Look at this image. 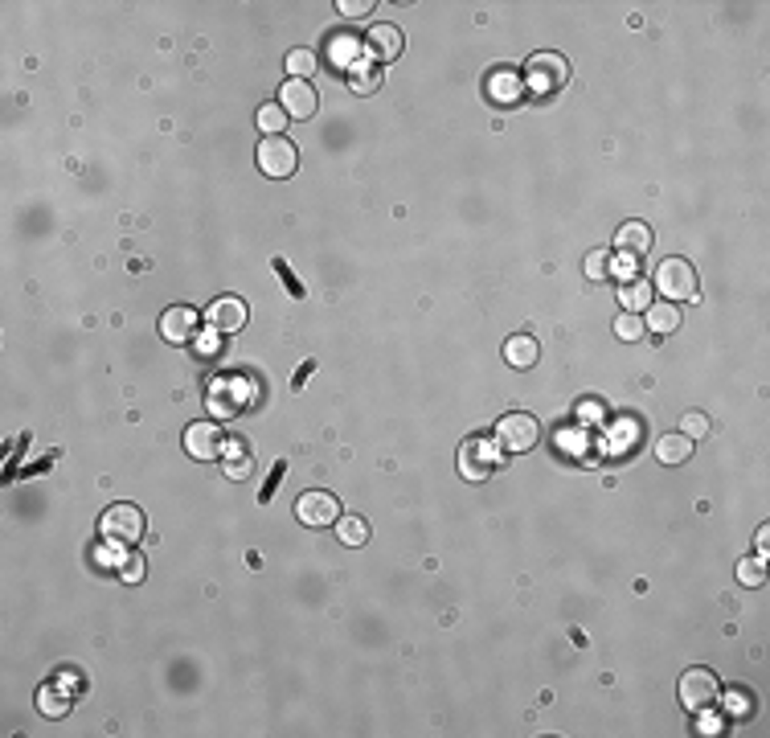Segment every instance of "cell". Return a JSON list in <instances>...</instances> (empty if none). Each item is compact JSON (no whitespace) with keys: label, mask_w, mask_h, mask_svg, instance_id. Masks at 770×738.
I'll list each match as a JSON object with an SVG mask.
<instances>
[{"label":"cell","mask_w":770,"mask_h":738,"mask_svg":"<svg viewBox=\"0 0 770 738\" xmlns=\"http://www.w3.org/2000/svg\"><path fill=\"white\" fill-rule=\"evenodd\" d=\"M258 128H262V136H283V128H287V111H283L279 103L258 107Z\"/></svg>","instance_id":"cell-25"},{"label":"cell","mask_w":770,"mask_h":738,"mask_svg":"<svg viewBox=\"0 0 770 738\" xmlns=\"http://www.w3.org/2000/svg\"><path fill=\"white\" fill-rule=\"evenodd\" d=\"M295 164H299V152H295V144L287 136H262L258 139V169L267 172V177H275V180L291 177Z\"/></svg>","instance_id":"cell-7"},{"label":"cell","mask_w":770,"mask_h":738,"mask_svg":"<svg viewBox=\"0 0 770 738\" xmlns=\"http://www.w3.org/2000/svg\"><path fill=\"white\" fill-rule=\"evenodd\" d=\"M717 730H721L717 718H701V734H717Z\"/></svg>","instance_id":"cell-33"},{"label":"cell","mask_w":770,"mask_h":738,"mask_svg":"<svg viewBox=\"0 0 770 738\" xmlns=\"http://www.w3.org/2000/svg\"><path fill=\"white\" fill-rule=\"evenodd\" d=\"M185 451H188V459H201V464L221 459V451H226V435H221L218 423H188Z\"/></svg>","instance_id":"cell-8"},{"label":"cell","mask_w":770,"mask_h":738,"mask_svg":"<svg viewBox=\"0 0 770 738\" xmlns=\"http://www.w3.org/2000/svg\"><path fill=\"white\" fill-rule=\"evenodd\" d=\"M586 275L590 279H606V275H611V251H590L586 254Z\"/></svg>","instance_id":"cell-29"},{"label":"cell","mask_w":770,"mask_h":738,"mask_svg":"<svg viewBox=\"0 0 770 738\" xmlns=\"http://www.w3.org/2000/svg\"><path fill=\"white\" fill-rule=\"evenodd\" d=\"M279 107L287 111V119H311L319 107V95L311 82H299V78H287L279 87Z\"/></svg>","instance_id":"cell-10"},{"label":"cell","mask_w":770,"mask_h":738,"mask_svg":"<svg viewBox=\"0 0 770 738\" xmlns=\"http://www.w3.org/2000/svg\"><path fill=\"white\" fill-rule=\"evenodd\" d=\"M160 336L168 344H188L197 336V312L188 303H172L160 316Z\"/></svg>","instance_id":"cell-12"},{"label":"cell","mask_w":770,"mask_h":738,"mask_svg":"<svg viewBox=\"0 0 770 738\" xmlns=\"http://www.w3.org/2000/svg\"><path fill=\"white\" fill-rule=\"evenodd\" d=\"M287 74H291V78H299V82H308L311 74L319 70V57H316V49H291V54H287Z\"/></svg>","instance_id":"cell-22"},{"label":"cell","mask_w":770,"mask_h":738,"mask_svg":"<svg viewBox=\"0 0 770 738\" xmlns=\"http://www.w3.org/2000/svg\"><path fill=\"white\" fill-rule=\"evenodd\" d=\"M537 357H541L537 336L516 333V336H508V341H504V361L512 369H532V365H537Z\"/></svg>","instance_id":"cell-15"},{"label":"cell","mask_w":770,"mask_h":738,"mask_svg":"<svg viewBox=\"0 0 770 738\" xmlns=\"http://www.w3.org/2000/svg\"><path fill=\"white\" fill-rule=\"evenodd\" d=\"M147 521L144 513H139V505H131V500H119V505H111L103 517H98V533H103L111 546H136L139 538H144Z\"/></svg>","instance_id":"cell-1"},{"label":"cell","mask_w":770,"mask_h":738,"mask_svg":"<svg viewBox=\"0 0 770 738\" xmlns=\"http://www.w3.org/2000/svg\"><path fill=\"white\" fill-rule=\"evenodd\" d=\"M221 467H226V476L229 480H246L250 476V467H254V459H250V443H226V451H221Z\"/></svg>","instance_id":"cell-18"},{"label":"cell","mask_w":770,"mask_h":738,"mask_svg":"<svg viewBox=\"0 0 770 738\" xmlns=\"http://www.w3.org/2000/svg\"><path fill=\"white\" fill-rule=\"evenodd\" d=\"M37 710H41V718H62V713H70V697L54 685H41L37 689Z\"/></svg>","instance_id":"cell-21"},{"label":"cell","mask_w":770,"mask_h":738,"mask_svg":"<svg viewBox=\"0 0 770 738\" xmlns=\"http://www.w3.org/2000/svg\"><path fill=\"white\" fill-rule=\"evenodd\" d=\"M762 579H766L762 562H754V558H742V562H737V582H745V587H762Z\"/></svg>","instance_id":"cell-28"},{"label":"cell","mask_w":770,"mask_h":738,"mask_svg":"<svg viewBox=\"0 0 770 738\" xmlns=\"http://www.w3.org/2000/svg\"><path fill=\"white\" fill-rule=\"evenodd\" d=\"M365 49L377 57V62H393V57L406 49V41H401V29L398 25H373L365 37Z\"/></svg>","instance_id":"cell-14"},{"label":"cell","mask_w":770,"mask_h":738,"mask_svg":"<svg viewBox=\"0 0 770 738\" xmlns=\"http://www.w3.org/2000/svg\"><path fill=\"white\" fill-rule=\"evenodd\" d=\"M496 447L508 451V456H524V451L537 447L541 439V423L532 415H524V410H508L504 418L496 423Z\"/></svg>","instance_id":"cell-2"},{"label":"cell","mask_w":770,"mask_h":738,"mask_svg":"<svg viewBox=\"0 0 770 738\" xmlns=\"http://www.w3.org/2000/svg\"><path fill=\"white\" fill-rule=\"evenodd\" d=\"M688 456H693V439H688V435L672 431V435H660V439H655V459H660V464L680 467Z\"/></svg>","instance_id":"cell-16"},{"label":"cell","mask_w":770,"mask_h":738,"mask_svg":"<svg viewBox=\"0 0 770 738\" xmlns=\"http://www.w3.org/2000/svg\"><path fill=\"white\" fill-rule=\"evenodd\" d=\"M619 303L627 312H639L652 303V283L647 279H619Z\"/></svg>","instance_id":"cell-20"},{"label":"cell","mask_w":770,"mask_h":738,"mask_svg":"<svg viewBox=\"0 0 770 738\" xmlns=\"http://www.w3.org/2000/svg\"><path fill=\"white\" fill-rule=\"evenodd\" d=\"M652 246V226L647 221H623L614 234V259H639Z\"/></svg>","instance_id":"cell-13"},{"label":"cell","mask_w":770,"mask_h":738,"mask_svg":"<svg viewBox=\"0 0 770 738\" xmlns=\"http://www.w3.org/2000/svg\"><path fill=\"white\" fill-rule=\"evenodd\" d=\"M336 8H340L349 21H360V16L373 13V0H336Z\"/></svg>","instance_id":"cell-31"},{"label":"cell","mask_w":770,"mask_h":738,"mask_svg":"<svg viewBox=\"0 0 770 738\" xmlns=\"http://www.w3.org/2000/svg\"><path fill=\"white\" fill-rule=\"evenodd\" d=\"M352 95H373L377 87H381V74L373 70V66H365V70H357V78H349Z\"/></svg>","instance_id":"cell-27"},{"label":"cell","mask_w":770,"mask_h":738,"mask_svg":"<svg viewBox=\"0 0 770 738\" xmlns=\"http://www.w3.org/2000/svg\"><path fill=\"white\" fill-rule=\"evenodd\" d=\"M647 328H643V316H639V312H619V316H614V336H619V341H639V336H643Z\"/></svg>","instance_id":"cell-24"},{"label":"cell","mask_w":770,"mask_h":738,"mask_svg":"<svg viewBox=\"0 0 770 738\" xmlns=\"http://www.w3.org/2000/svg\"><path fill=\"white\" fill-rule=\"evenodd\" d=\"M655 287H660L664 300L680 303V300H696V271L684 259H664L655 267Z\"/></svg>","instance_id":"cell-5"},{"label":"cell","mask_w":770,"mask_h":738,"mask_svg":"<svg viewBox=\"0 0 770 738\" xmlns=\"http://www.w3.org/2000/svg\"><path fill=\"white\" fill-rule=\"evenodd\" d=\"M295 517H299L303 525H311V529L332 525V521H340V500H336L332 492H303V497L295 500Z\"/></svg>","instance_id":"cell-9"},{"label":"cell","mask_w":770,"mask_h":738,"mask_svg":"<svg viewBox=\"0 0 770 738\" xmlns=\"http://www.w3.org/2000/svg\"><path fill=\"white\" fill-rule=\"evenodd\" d=\"M119 579L123 582H139V579H144V558H139V554L123 558V562H119Z\"/></svg>","instance_id":"cell-30"},{"label":"cell","mask_w":770,"mask_h":738,"mask_svg":"<svg viewBox=\"0 0 770 738\" xmlns=\"http://www.w3.org/2000/svg\"><path fill=\"white\" fill-rule=\"evenodd\" d=\"M643 328H652L655 336H668V333H676L680 328V308L672 300H660V303H647V320H643Z\"/></svg>","instance_id":"cell-17"},{"label":"cell","mask_w":770,"mask_h":738,"mask_svg":"<svg viewBox=\"0 0 770 738\" xmlns=\"http://www.w3.org/2000/svg\"><path fill=\"white\" fill-rule=\"evenodd\" d=\"M676 693H680V705H684V710L704 713L721 702V681L713 677V669H701V664H696V669L680 672Z\"/></svg>","instance_id":"cell-4"},{"label":"cell","mask_w":770,"mask_h":738,"mask_svg":"<svg viewBox=\"0 0 770 738\" xmlns=\"http://www.w3.org/2000/svg\"><path fill=\"white\" fill-rule=\"evenodd\" d=\"M680 435H688V439H701V435H709V415H701V410H688V415H680Z\"/></svg>","instance_id":"cell-26"},{"label":"cell","mask_w":770,"mask_h":738,"mask_svg":"<svg viewBox=\"0 0 770 738\" xmlns=\"http://www.w3.org/2000/svg\"><path fill=\"white\" fill-rule=\"evenodd\" d=\"M524 74H529V87L537 90V95H545V90H562L565 82H570V62L549 49V54H532Z\"/></svg>","instance_id":"cell-6"},{"label":"cell","mask_w":770,"mask_h":738,"mask_svg":"<svg viewBox=\"0 0 770 738\" xmlns=\"http://www.w3.org/2000/svg\"><path fill=\"white\" fill-rule=\"evenodd\" d=\"M357 54H360L357 37H332V57H336V62H344V57H357Z\"/></svg>","instance_id":"cell-32"},{"label":"cell","mask_w":770,"mask_h":738,"mask_svg":"<svg viewBox=\"0 0 770 738\" xmlns=\"http://www.w3.org/2000/svg\"><path fill=\"white\" fill-rule=\"evenodd\" d=\"M500 467V447L496 439H483V435H471V439L459 443V476L471 484H483L491 472Z\"/></svg>","instance_id":"cell-3"},{"label":"cell","mask_w":770,"mask_h":738,"mask_svg":"<svg viewBox=\"0 0 770 738\" xmlns=\"http://www.w3.org/2000/svg\"><path fill=\"white\" fill-rule=\"evenodd\" d=\"M336 538H340L344 546H365V541H369V525L360 521V517H340V521H336Z\"/></svg>","instance_id":"cell-23"},{"label":"cell","mask_w":770,"mask_h":738,"mask_svg":"<svg viewBox=\"0 0 770 738\" xmlns=\"http://www.w3.org/2000/svg\"><path fill=\"white\" fill-rule=\"evenodd\" d=\"M521 87H524V82L516 78L512 70H496V74L488 78V98H491V103H500V107H504V103H516V98H521Z\"/></svg>","instance_id":"cell-19"},{"label":"cell","mask_w":770,"mask_h":738,"mask_svg":"<svg viewBox=\"0 0 770 738\" xmlns=\"http://www.w3.org/2000/svg\"><path fill=\"white\" fill-rule=\"evenodd\" d=\"M205 320H209L213 333H242L246 328V303L238 295H218V300L205 308Z\"/></svg>","instance_id":"cell-11"}]
</instances>
